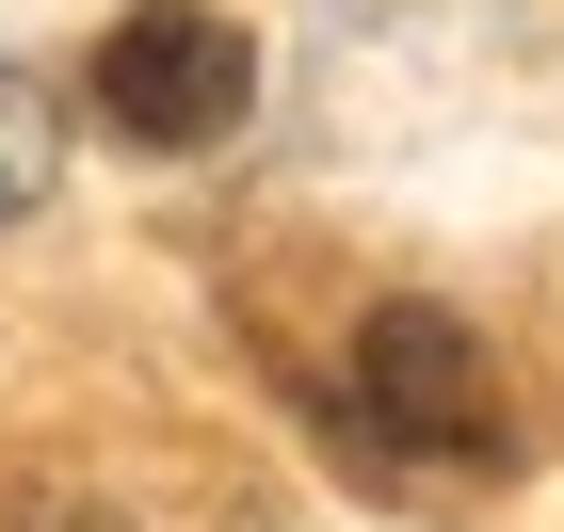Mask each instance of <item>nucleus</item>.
<instances>
[{"label":"nucleus","instance_id":"7ed1b4c3","mask_svg":"<svg viewBox=\"0 0 564 532\" xmlns=\"http://www.w3.org/2000/svg\"><path fill=\"white\" fill-rule=\"evenodd\" d=\"M48 177H65V113H48L33 65H0V226L48 210Z\"/></svg>","mask_w":564,"mask_h":532},{"label":"nucleus","instance_id":"f257e3e1","mask_svg":"<svg viewBox=\"0 0 564 532\" xmlns=\"http://www.w3.org/2000/svg\"><path fill=\"white\" fill-rule=\"evenodd\" d=\"M242 97H259V33L210 17V0H130L113 33H97V113L113 145H226L242 130Z\"/></svg>","mask_w":564,"mask_h":532},{"label":"nucleus","instance_id":"f03ea898","mask_svg":"<svg viewBox=\"0 0 564 532\" xmlns=\"http://www.w3.org/2000/svg\"><path fill=\"white\" fill-rule=\"evenodd\" d=\"M355 403L388 420V452H452V468L500 452V388H484V339L452 307H371L355 323Z\"/></svg>","mask_w":564,"mask_h":532}]
</instances>
